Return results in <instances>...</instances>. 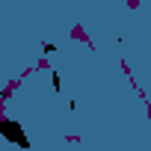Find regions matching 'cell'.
<instances>
[{
    "mask_svg": "<svg viewBox=\"0 0 151 151\" xmlns=\"http://www.w3.org/2000/svg\"><path fill=\"white\" fill-rule=\"evenodd\" d=\"M0 133H3L9 142H18L21 148H30V139L24 136V127L15 119H0Z\"/></svg>",
    "mask_w": 151,
    "mask_h": 151,
    "instance_id": "obj_1",
    "label": "cell"
}]
</instances>
